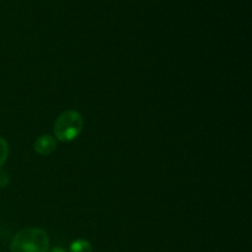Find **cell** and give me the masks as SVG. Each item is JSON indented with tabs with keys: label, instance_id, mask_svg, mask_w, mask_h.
Wrapping results in <instances>:
<instances>
[{
	"label": "cell",
	"instance_id": "3957f363",
	"mask_svg": "<svg viewBox=\"0 0 252 252\" xmlns=\"http://www.w3.org/2000/svg\"><path fill=\"white\" fill-rule=\"evenodd\" d=\"M57 149V140L56 138L52 137L51 134H42L34 142V150L42 157L51 155L52 153L56 152Z\"/></svg>",
	"mask_w": 252,
	"mask_h": 252
},
{
	"label": "cell",
	"instance_id": "8992f818",
	"mask_svg": "<svg viewBox=\"0 0 252 252\" xmlns=\"http://www.w3.org/2000/svg\"><path fill=\"white\" fill-rule=\"evenodd\" d=\"M9 182H10L9 175H7L6 172H5L4 170H1V167H0V189L6 187L7 185H9Z\"/></svg>",
	"mask_w": 252,
	"mask_h": 252
},
{
	"label": "cell",
	"instance_id": "277c9868",
	"mask_svg": "<svg viewBox=\"0 0 252 252\" xmlns=\"http://www.w3.org/2000/svg\"><path fill=\"white\" fill-rule=\"evenodd\" d=\"M69 252H93V246L85 239H78L71 243Z\"/></svg>",
	"mask_w": 252,
	"mask_h": 252
},
{
	"label": "cell",
	"instance_id": "5b68a950",
	"mask_svg": "<svg viewBox=\"0 0 252 252\" xmlns=\"http://www.w3.org/2000/svg\"><path fill=\"white\" fill-rule=\"evenodd\" d=\"M7 157H9V143L6 142V139L0 137V167L5 164Z\"/></svg>",
	"mask_w": 252,
	"mask_h": 252
},
{
	"label": "cell",
	"instance_id": "6da1fadb",
	"mask_svg": "<svg viewBox=\"0 0 252 252\" xmlns=\"http://www.w3.org/2000/svg\"><path fill=\"white\" fill-rule=\"evenodd\" d=\"M11 252H48L49 238L43 229L29 228L20 230L10 244Z\"/></svg>",
	"mask_w": 252,
	"mask_h": 252
},
{
	"label": "cell",
	"instance_id": "52a82bcc",
	"mask_svg": "<svg viewBox=\"0 0 252 252\" xmlns=\"http://www.w3.org/2000/svg\"><path fill=\"white\" fill-rule=\"evenodd\" d=\"M48 252H66V251L62 248H54V249H52V250H49Z\"/></svg>",
	"mask_w": 252,
	"mask_h": 252
},
{
	"label": "cell",
	"instance_id": "7a4b0ae2",
	"mask_svg": "<svg viewBox=\"0 0 252 252\" xmlns=\"http://www.w3.org/2000/svg\"><path fill=\"white\" fill-rule=\"evenodd\" d=\"M84 118L80 112L68 110L62 112L54 123V135L61 142H71L83 132Z\"/></svg>",
	"mask_w": 252,
	"mask_h": 252
}]
</instances>
